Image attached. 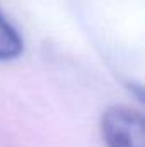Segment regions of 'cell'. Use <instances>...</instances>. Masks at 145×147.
Segmentation results:
<instances>
[{
  "instance_id": "2",
  "label": "cell",
  "mask_w": 145,
  "mask_h": 147,
  "mask_svg": "<svg viewBox=\"0 0 145 147\" xmlns=\"http://www.w3.org/2000/svg\"><path fill=\"white\" fill-rule=\"evenodd\" d=\"M24 50V41L17 29L0 12V62L17 58Z\"/></svg>"
},
{
  "instance_id": "1",
  "label": "cell",
  "mask_w": 145,
  "mask_h": 147,
  "mask_svg": "<svg viewBox=\"0 0 145 147\" xmlns=\"http://www.w3.org/2000/svg\"><path fill=\"white\" fill-rule=\"evenodd\" d=\"M101 134L106 147H144V116L128 106H111L103 113Z\"/></svg>"
}]
</instances>
